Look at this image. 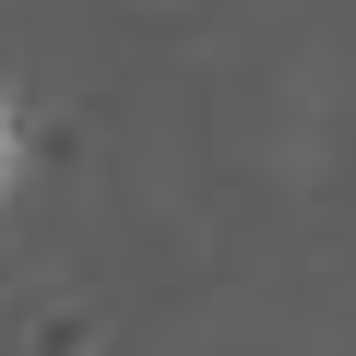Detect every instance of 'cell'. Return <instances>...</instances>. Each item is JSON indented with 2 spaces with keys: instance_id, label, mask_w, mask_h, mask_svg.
Wrapping results in <instances>:
<instances>
[{
  "instance_id": "6da1fadb",
  "label": "cell",
  "mask_w": 356,
  "mask_h": 356,
  "mask_svg": "<svg viewBox=\"0 0 356 356\" xmlns=\"http://www.w3.org/2000/svg\"><path fill=\"white\" fill-rule=\"evenodd\" d=\"M24 166H36V143H24V95L0 83V202L24 191Z\"/></svg>"
}]
</instances>
